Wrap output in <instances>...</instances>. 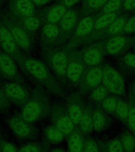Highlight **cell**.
Returning <instances> with one entry per match:
<instances>
[{
	"mask_svg": "<svg viewBox=\"0 0 135 152\" xmlns=\"http://www.w3.org/2000/svg\"><path fill=\"white\" fill-rule=\"evenodd\" d=\"M17 63L25 75L37 82L39 85L42 86L52 94L62 95L60 86L52 71L44 62L23 54Z\"/></svg>",
	"mask_w": 135,
	"mask_h": 152,
	"instance_id": "1",
	"label": "cell"
},
{
	"mask_svg": "<svg viewBox=\"0 0 135 152\" xmlns=\"http://www.w3.org/2000/svg\"><path fill=\"white\" fill-rule=\"evenodd\" d=\"M51 109L47 90L38 85L30 92L28 102L22 107L18 116L27 123L33 124L50 115Z\"/></svg>",
	"mask_w": 135,
	"mask_h": 152,
	"instance_id": "2",
	"label": "cell"
},
{
	"mask_svg": "<svg viewBox=\"0 0 135 152\" xmlns=\"http://www.w3.org/2000/svg\"><path fill=\"white\" fill-rule=\"evenodd\" d=\"M41 54L48 68L59 77L66 76L68 59L66 50L59 45H41Z\"/></svg>",
	"mask_w": 135,
	"mask_h": 152,
	"instance_id": "3",
	"label": "cell"
},
{
	"mask_svg": "<svg viewBox=\"0 0 135 152\" xmlns=\"http://www.w3.org/2000/svg\"><path fill=\"white\" fill-rule=\"evenodd\" d=\"M3 16L19 48L26 53H29L33 48V36L24 28L18 19L8 11L3 10Z\"/></svg>",
	"mask_w": 135,
	"mask_h": 152,
	"instance_id": "4",
	"label": "cell"
},
{
	"mask_svg": "<svg viewBox=\"0 0 135 152\" xmlns=\"http://www.w3.org/2000/svg\"><path fill=\"white\" fill-rule=\"evenodd\" d=\"M0 46L5 52L9 55L16 62L23 55L7 26L2 10H0Z\"/></svg>",
	"mask_w": 135,
	"mask_h": 152,
	"instance_id": "5",
	"label": "cell"
},
{
	"mask_svg": "<svg viewBox=\"0 0 135 152\" xmlns=\"http://www.w3.org/2000/svg\"><path fill=\"white\" fill-rule=\"evenodd\" d=\"M15 62L7 52L0 50V75L10 82L25 85V79L19 72Z\"/></svg>",
	"mask_w": 135,
	"mask_h": 152,
	"instance_id": "6",
	"label": "cell"
},
{
	"mask_svg": "<svg viewBox=\"0 0 135 152\" xmlns=\"http://www.w3.org/2000/svg\"><path fill=\"white\" fill-rule=\"evenodd\" d=\"M51 119L52 124L64 135H69L73 130V123L62 107L59 104H52L51 109Z\"/></svg>",
	"mask_w": 135,
	"mask_h": 152,
	"instance_id": "7",
	"label": "cell"
},
{
	"mask_svg": "<svg viewBox=\"0 0 135 152\" xmlns=\"http://www.w3.org/2000/svg\"><path fill=\"white\" fill-rule=\"evenodd\" d=\"M2 90L10 103L21 108L25 104L30 96V92L25 85L14 82L5 83Z\"/></svg>",
	"mask_w": 135,
	"mask_h": 152,
	"instance_id": "8",
	"label": "cell"
},
{
	"mask_svg": "<svg viewBox=\"0 0 135 152\" xmlns=\"http://www.w3.org/2000/svg\"><path fill=\"white\" fill-rule=\"evenodd\" d=\"M8 124L17 137L21 140H32L37 136V129L23 121L19 116H13L8 120Z\"/></svg>",
	"mask_w": 135,
	"mask_h": 152,
	"instance_id": "9",
	"label": "cell"
},
{
	"mask_svg": "<svg viewBox=\"0 0 135 152\" xmlns=\"http://www.w3.org/2000/svg\"><path fill=\"white\" fill-rule=\"evenodd\" d=\"M102 81L107 89L115 94H122L125 90V84L120 75L111 67H106L102 75Z\"/></svg>",
	"mask_w": 135,
	"mask_h": 152,
	"instance_id": "10",
	"label": "cell"
},
{
	"mask_svg": "<svg viewBox=\"0 0 135 152\" xmlns=\"http://www.w3.org/2000/svg\"><path fill=\"white\" fill-rule=\"evenodd\" d=\"M8 12L17 18L35 14L36 6L30 0H8Z\"/></svg>",
	"mask_w": 135,
	"mask_h": 152,
	"instance_id": "11",
	"label": "cell"
},
{
	"mask_svg": "<svg viewBox=\"0 0 135 152\" xmlns=\"http://www.w3.org/2000/svg\"><path fill=\"white\" fill-rule=\"evenodd\" d=\"M66 10V8L64 6L57 3L40 10L36 14L41 20L42 25L46 23L57 24L61 20Z\"/></svg>",
	"mask_w": 135,
	"mask_h": 152,
	"instance_id": "12",
	"label": "cell"
},
{
	"mask_svg": "<svg viewBox=\"0 0 135 152\" xmlns=\"http://www.w3.org/2000/svg\"><path fill=\"white\" fill-rule=\"evenodd\" d=\"M77 21V14L73 10H67L59 22V36L58 39V45L62 41V36L73 29Z\"/></svg>",
	"mask_w": 135,
	"mask_h": 152,
	"instance_id": "13",
	"label": "cell"
},
{
	"mask_svg": "<svg viewBox=\"0 0 135 152\" xmlns=\"http://www.w3.org/2000/svg\"><path fill=\"white\" fill-rule=\"evenodd\" d=\"M59 28L56 24H43L41 30V45H58Z\"/></svg>",
	"mask_w": 135,
	"mask_h": 152,
	"instance_id": "14",
	"label": "cell"
},
{
	"mask_svg": "<svg viewBox=\"0 0 135 152\" xmlns=\"http://www.w3.org/2000/svg\"><path fill=\"white\" fill-rule=\"evenodd\" d=\"M17 19L21 21V25L23 26L24 28H25L26 30L33 36L39 29L40 26L42 25L41 20H40V18H39L36 13L35 14H33V15L26 17V18H24Z\"/></svg>",
	"mask_w": 135,
	"mask_h": 152,
	"instance_id": "15",
	"label": "cell"
},
{
	"mask_svg": "<svg viewBox=\"0 0 135 152\" xmlns=\"http://www.w3.org/2000/svg\"><path fill=\"white\" fill-rule=\"evenodd\" d=\"M83 66L78 62L72 61L68 62V65L66 67V76L73 83H78L82 75Z\"/></svg>",
	"mask_w": 135,
	"mask_h": 152,
	"instance_id": "16",
	"label": "cell"
},
{
	"mask_svg": "<svg viewBox=\"0 0 135 152\" xmlns=\"http://www.w3.org/2000/svg\"><path fill=\"white\" fill-rule=\"evenodd\" d=\"M45 136L48 142L51 143H59L63 141L65 135L54 125L48 126L45 129Z\"/></svg>",
	"mask_w": 135,
	"mask_h": 152,
	"instance_id": "17",
	"label": "cell"
},
{
	"mask_svg": "<svg viewBox=\"0 0 135 152\" xmlns=\"http://www.w3.org/2000/svg\"><path fill=\"white\" fill-rule=\"evenodd\" d=\"M69 152H82L83 142L81 136L78 133L72 132L68 139Z\"/></svg>",
	"mask_w": 135,
	"mask_h": 152,
	"instance_id": "18",
	"label": "cell"
},
{
	"mask_svg": "<svg viewBox=\"0 0 135 152\" xmlns=\"http://www.w3.org/2000/svg\"><path fill=\"white\" fill-rule=\"evenodd\" d=\"M94 26L93 20L90 17H85L81 20L78 24L77 29H76V35L78 37H82V36L87 35L92 29V27Z\"/></svg>",
	"mask_w": 135,
	"mask_h": 152,
	"instance_id": "19",
	"label": "cell"
},
{
	"mask_svg": "<svg viewBox=\"0 0 135 152\" xmlns=\"http://www.w3.org/2000/svg\"><path fill=\"white\" fill-rule=\"evenodd\" d=\"M125 38L121 36L111 38V40H109L108 42L107 43V51L111 54H115L123 48V45H125Z\"/></svg>",
	"mask_w": 135,
	"mask_h": 152,
	"instance_id": "20",
	"label": "cell"
},
{
	"mask_svg": "<svg viewBox=\"0 0 135 152\" xmlns=\"http://www.w3.org/2000/svg\"><path fill=\"white\" fill-rule=\"evenodd\" d=\"M102 72L99 68H92L89 71L86 75V83L91 87H95L102 80Z\"/></svg>",
	"mask_w": 135,
	"mask_h": 152,
	"instance_id": "21",
	"label": "cell"
},
{
	"mask_svg": "<svg viewBox=\"0 0 135 152\" xmlns=\"http://www.w3.org/2000/svg\"><path fill=\"white\" fill-rule=\"evenodd\" d=\"M68 113L73 124H78L80 123L83 113L82 110L81 109L79 104L73 103V102L70 103V104L68 107Z\"/></svg>",
	"mask_w": 135,
	"mask_h": 152,
	"instance_id": "22",
	"label": "cell"
},
{
	"mask_svg": "<svg viewBox=\"0 0 135 152\" xmlns=\"http://www.w3.org/2000/svg\"><path fill=\"white\" fill-rule=\"evenodd\" d=\"M100 53L97 49H90L85 52L83 57L84 62L88 65H95L100 61Z\"/></svg>",
	"mask_w": 135,
	"mask_h": 152,
	"instance_id": "23",
	"label": "cell"
},
{
	"mask_svg": "<svg viewBox=\"0 0 135 152\" xmlns=\"http://www.w3.org/2000/svg\"><path fill=\"white\" fill-rule=\"evenodd\" d=\"M116 18V14L114 13H107L105 14L103 16L99 17L95 22V28L97 29L104 28L105 26H108L109 24H111L112 21H115Z\"/></svg>",
	"mask_w": 135,
	"mask_h": 152,
	"instance_id": "24",
	"label": "cell"
},
{
	"mask_svg": "<svg viewBox=\"0 0 135 152\" xmlns=\"http://www.w3.org/2000/svg\"><path fill=\"white\" fill-rule=\"evenodd\" d=\"M79 124H80L81 130L84 133L90 132L93 128L92 117L89 113L82 114V116H81V119Z\"/></svg>",
	"mask_w": 135,
	"mask_h": 152,
	"instance_id": "25",
	"label": "cell"
},
{
	"mask_svg": "<svg viewBox=\"0 0 135 152\" xmlns=\"http://www.w3.org/2000/svg\"><path fill=\"white\" fill-rule=\"evenodd\" d=\"M46 149H47L46 145L33 142L24 145L17 151V152H43Z\"/></svg>",
	"mask_w": 135,
	"mask_h": 152,
	"instance_id": "26",
	"label": "cell"
},
{
	"mask_svg": "<svg viewBox=\"0 0 135 152\" xmlns=\"http://www.w3.org/2000/svg\"><path fill=\"white\" fill-rule=\"evenodd\" d=\"M92 126L96 131H100L104 128V118L99 112L96 111L93 113L92 117Z\"/></svg>",
	"mask_w": 135,
	"mask_h": 152,
	"instance_id": "27",
	"label": "cell"
},
{
	"mask_svg": "<svg viewBox=\"0 0 135 152\" xmlns=\"http://www.w3.org/2000/svg\"><path fill=\"white\" fill-rule=\"evenodd\" d=\"M123 145L126 151L133 152L135 147V140L131 135L126 134L123 137Z\"/></svg>",
	"mask_w": 135,
	"mask_h": 152,
	"instance_id": "28",
	"label": "cell"
},
{
	"mask_svg": "<svg viewBox=\"0 0 135 152\" xmlns=\"http://www.w3.org/2000/svg\"><path fill=\"white\" fill-rule=\"evenodd\" d=\"M115 110L119 117H121L122 119L127 118L129 109H128L127 104L126 102H123V101H119L116 104Z\"/></svg>",
	"mask_w": 135,
	"mask_h": 152,
	"instance_id": "29",
	"label": "cell"
},
{
	"mask_svg": "<svg viewBox=\"0 0 135 152\" xmlns=\"http://www.w3.org/2000/svg\"><path fill=\"white\" fill-rule=\"evenodd\" d=\"M125 25V21L122 18L117 19L112 21L109 28V32L111 34H115V33H118L119 31L123 28V26Z\"/></svg>",
	"mask_w": 135,
	"mask_h": 152,
	"instance_id": "30",
	"label": "cell"
},
{
	"mask_svg": "<svg viewBox=\"0 0 135 152\" xmlns=\"http://www.w3.org/2000/svg\"><path fill=\"white\" fill-rule=\"evenodd\" d=\"M121 2L120 0H110L107 2L104 7V13H112L120 7Z\"/></svg>",
	"mask_w": 135,
	"mask_h": 152,
	"instance_id": "31",
	"label": "cell"
},
{
	"mask_svg": "<svg viewBox=\"0 0 135 152\" xmlns=\"http://www.w3.org/2000/svg\"><path fill=\"white\" fill-rule=\"evenodd\" d=\"M116 101L114 97H108L103 102V107L107 112H113L116 109Z\"/></svg>",
	"mask_w": 135,
	"mask_h": 152,
	"instance_id": "32",
	"label": "cell"
},
{
	"mask_svg": "<svg viewBox=\"0 0 135 152\" xmlns=\"http://www.w3.org/2000/svg\"><path fill=\"white\" fill-rule=\"evenodd\" d=\"M107 0H86V7L90 9H98L106 2Z\"/></svg>",
	"mask_w": 135,
	"mask_h": 152,
	"instance_id": "33",
	"label": "cell"
},
{
	"mask_svg": "<svg viewBox=\"0 0 135 152\" xmlns=\"http://www.w3.org/2000/svg\"><path fill=\"white\" fill-rule=\"evenodd\" d=\"M109 151L110 152H123V146L118 140L111 141L109 144Z\"/></svg>",
	"mask_w": 135,
	"mask_h": 152,
	"instance_id": "34",
	"label": "cell"
},
{
	"mask_svg": "<svg viewBox=\"0 0 135 152\" xmlns=\"http://www.w3.org/2000/svg\"><path fill=\"white\" fill-rule=\"evenodd\" d=\"M9 104L10 102L7 99L2 88L0 89V109H7L9 106Z\"/></svg>",
	"mask_w": 135,
	"mask_h": 152,
	"instance_id": "35",
	"label": "cell"
},
{
	"mask_svg": "<svg viewBox=\"0 0 135 152\" xmlns=\"http://www.w3.org/2000/svg\"><path fill=\"white\" fill-rule=\"evenodd\" d=\"M127 117L130 127L134 132H135V106L130 108Z\"/></svg>",
	"mask_w": 135,
	"mask_h": 152,
	"instance_id": "36",
	"label": "cell"
},
{
	"mask_svg": "<svg viewBox=\"0 0 135 152\" xmlns=\"http://www.w3.org/2000/svg\"><path fill=\"white\" fill-rule=\"evenodd\" d=\"M84 152H98V147L97 143L93 140H89L85 143V147L83 148Z\"/></svg>",
	"mask_w": 135,
	"mask_h": 152,
	"instance_id": "37",
	"label": "cell"
},
{
	"mask_svg": "<svg viewBox=\"0 0 135 152\" xmlns=\"http://www.w3.org/2000/svg\"><path fill=\"white\" fill-rule=\"evenodd\" d=\"M105 95V90L104 88L99 87L95 89L92 94V99L95 101H99V100L103 99Z\"/></svg>",
	"mask_w": 135,
	"mask_h": 152,
	"instance_id": "38",
	"label": "cell"
},
{
	"mask_svg": "<svg viewBox=\"0 0 135 152\" xmlns=\"http://www.w3.org/2000/svg\"><path fill=\"white\" fill-rule=\"evenodd\" d=\"M2 152H17V150L13 143L2 140Z\"/></svg>",
	"mask_w": 135,
	"mask_h": 152,
	"instance_id": "39",
	"label": "cell"
},
{
	"mask_svg": "<svg viewBox=\"0 0 135 152\" xmlns=\"http://www.w3.org/2000/svg\"><path fill=\"white\" fill-rule=\"evenodd\" d=\"M124 30L126 33H134L135 31V17H133L124 25Z\"/></svg>",
	"mask_w": 135,
	"mask_h": 152,
	"instance_id": "40",
	"label": "cell"
},
{
	"mask_svg": "<svg viewBox=\"0 0 135 152\" xmlns=\"http://www.w3.org/2000/svg\"><path fill=\"white\" fill-rule=\"evenodd\" d=\"M124 62L127 64L128 66L135 68V55L127 54L124 57Z\"/></svg>",
	"mask_w": 135,
	"mask_h": 152,
	"instance_id": "41",
	"label": "cell"
},
{
	"mask_svg": "<svg viewBox=\"0 0 135 152\" xmlns=\"http://www.w3.org/2000/svg\"><path fill=\"white\" fill-rule=\"evenodd\" d=\"M80 0H58V3L62 4L66 7H71L78 3Z\"/></svg>",
	"mask_w": 135,
	"mask_h": 152,
	"instance_id": "42",
	"label": "cell"
},
{
	"mask_svg": "<svg viewBox=\"0 0 135 152\" xmlns=\"http://www.w3.org/2000/svg\"><path fill=\"white\" fill-rule=\"evenodd\" d=\"M135 8V0H126L124 2V9L126 10H130Z\"/></svg>",
	"mask_w": 135,
	"mask_h": 152,
	"instance_id": "43",
	"label": "cell"
},
{
	"mask_svg": "<svg viewBox=\"0 0 135 152\" xmlns=\"http://www.w3.org/2000/svg\"><path fill=\"white\" fill-rule=\"evenodd\" d=\"M31 2H33V4L35 6H37V7H42V6H44V5L49 3L53 0H30Z\"/></svg>",
	"mask_w": 135,
	"mask_h": 152,
	"instance_id": "44",
	"label": "cell"
},
{
	"mask_svg": "<svg viewBox=\"0 0 135 152\" xmlns=\"http://www.w3.org/2000/svg\"><path fill=\"white\" fill-rule=\"evenodd\" d=\"M6 2H7V0H0V10H2V7H4Z\"/></svg>",
	"mask_w": 135,
	"mask_h": 152,
	"instance_id": "45",
	"label": "cell"
},
{
	"mask_svg": "<svg viewBox=\"0 0 135 152\" xmlns=\"http://www.w3.org/2000/svg\"><path fill=\"white\" fill-rule=\"evenodd\" d=\"M51 152H65L62 149H53Z\"/></svg>",
	"mask_w": 135,
	"mask_h": 152,
	"instance_id": "46",
	"label": "cell"
},
{
	"mask_svg": "<svg viewBox=\"0 0 135 152\" xmlns=\"http://www.w3.org/2000/svg\"><path fill=\"white\" fill-rule=\"evenodd\" d=\"M2 139L0 137V152H2Z\"/></svg>",
	"mask_w": 135,
	"mask_h": 152,
	"instance_id": "47",
	"label": "cell"
},
{
	"mask_svg": "<svg viewBox=\"0 0 135 152\" xmlns=\"http://www.w3.org/2000/svg\"><path fill=\"white\" fill-rule=\"evenodd\" d=\"M47 149H46V150H44V151L43 152H47Z\"/></svg>",
	"mask_w": 135,
	"mask_h": 152,
	"instance_id": "48",
	"label": "cell"
},
{
	"mask_svg": "<svg viewBox=\"0 0 135 152\" xmlns=\"http://www.w3.org/2000/svg\"><path fill=\"white\" fill-rule=\"evenodd\" d=\"M134 94H135V88H134Z\"/></svg>",
	"mask_w": 135,
	"mask_h": 152,
	"instance_id": "49",
	"label": "cell"
}]
</instances>
